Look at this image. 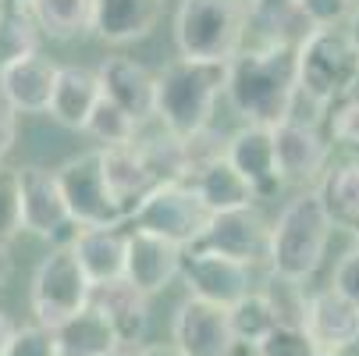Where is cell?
I'll return each mask as SVG.
<instances>
[{
	"mask_svg": "<svg viewBox=\"0 0 359 356\" xmlns=\"http://www.w3.org/2000/svg\"><path fill=\"white\" fill-rule=\"evenodd\" d=\"M228 104L245 125L278 128L299 104V43H264L231 58Z\"/></svg>",
	"mask_w": 359,
	"mask_h": 356,
	"instance_id": "1",
	"label": "cell"
},
{
	"mask_svg": "<svg viewBox=\"0 0 359 356\" xmlns=\"http://www.w3.org/2000/svg\"><path fill=\"white\" fill-rule=\"evenodd\" d=\"M231 61L178 58L157 75V118L175 136H196L210 128L214 104L228 93Z\"/></svg>",
	"mask_w": 359,
	"mask_h": 356,
	"instance_id": "2",
	"label": "cell"
},
{
	"mask_svg": "<svg viewBox=\"0 0 359 356\" xmlns=\"http://www.w3.org/2000/svg\"><path fill=\"white\" fill-rule=\"evenodd\" d=\"M331 232H334V225L324 211L317 189L295 192L281 207L278 221L271 225L267 268L288 282H310L317 275V268L324 264Z\"/></svg>",
	"mask_w": 359,
	"mask_h": 356,
	"instance_id": "3",
	"label": "cell"
},
{
	"mask_svg": "<svg viewBox=\"0 0 359 356\" xmlns=\"http://www.w3.org/2000/svg\"><path fill=\"white\" fill-rule=\"evenodd\" d=\"M252 25L249 0H182L175 11L178 58L192 61H231L242 54Z\"/></svg>",
	"mask_w": 359,
	"mask_h": 356,
	"instance_id": "4",
	"label": "cell"
},
{
	"mask_svg": "<svg viewBox=\"0 0 359 356\" xmlns=\"http://www.w3.org/2000/svg\"><path fill=\"white\" fill-rule=\"evenodd\" d=\"M352 89H359V46L348 29H313L299 43V93L327 111Z\"/></svg>",
	"mask_w": 359,
	"mask_h": 356,
	"instance_id": "5",
	"label": "cell"
},
{
	"mask_svg": "<svg viewBox=\"0 0 359 356\" xmlns=\"http://www.w3.org/2000/svg\"><path fill=\"white\" fill-rule=\"evenodd\" d=\"M93 299V282L86 268L79 264L72 246H50V253L39 261L32 285H29V303H32V317L36 324L46 328H61L75 314H82Z\"/></svg>",
	"mask_w": 359,
	"mask_h": 356,
	"instance_id": "6",
	"label": "cell"
},
{
	"mask_svg": "<svg viewBox=\"0 0 359 356\" xmlns=\"http://www.w3.org/2000/svg\"><path fill=\"white\" fill-rule=\"evenodd\" d=\"M57 182L65 189L68 211L79 228H121L128 225V211L114 196L107 171H104V146L86 150V154L65 161L57 168Z\"/></svg>",
	"mask_w": 359,
	"mask_h": 356,
	"instance_id": "7",
	"label": "cell"
},
{
	"mask_svg": "<svg viewBox=\"0 0 359 356\" xmlns=\"http://www.w3.org/2000/svg\"><path fill=\"white\" fill-rule=\"evenodd\" d=\"M210 218H214V211L203 203V196L189 182H164L139 203L128 225L153 232V235H164L185 249V246L199 242Z\"/></svg>",
	"mask_w": 359,
	"mask_h": 356,
	"instance_id": "8",
	"label": "cell"
},
{
	"mask_svg": "<svg viewBox=\"0 0 359 356\" xmlns=\"http://www.w3.org/2000/svg\"><path fill=\"white\" fill-rule=\"evenodd\" d=\"M22 175V214H25V232L36 239H46L50 246H72L79 235V221L68 211L65 189L57 182V171H46L36 164L18 168Z\"/></svg>",
	"mask_w": 359,
	"mask_h": 356,
	"instance_id": "9",
	"label": "cell"
},
{
	"mask_svg": "<svg viewBox=\"0 0 359 356\" xmlns=\"http://www.w3.org/2000/svg\"><path fill=\"white\" fill-rule=\"evenodd\" d=\"M171 342L182 356H231L238 338L231 328L228 307L185 296L171 317Z\"/></svg>",
	"mask_w": 359,
	"mask_h": 356,
	"instance_id": "10",
	"label": "cell"
},
{
	"mask_svg": "<svg viewBox=\"0 0 359 356\" xmlns=\"http://www.w3.org/2000/svg\"><path fill=\"white\" fill-rule=\"evenodd\" d=\"M252 268L221 257V253L199 249V246H185L182 249V285L189 289V296H199L207 303H217V307H235L242 296L252 292Z\"/></svg>",
	"mask_w": 359,
	"mask_h": 356,
	"instance_id": "11",
	"label": "cell"
},
{
	"mask_svg": "<svg viewBox=\"0 0 359 356\" xmlns=\"http://www.w3.org/2000/svg\"><path fill=\"white\" fill-rule=\"evenodd\" d=\"M196 246L210 249V253H221V257H231L245 268H256V264L271 261V225L252 207L224 211V214L210 218L207 232L199 235Z\"/></svg>",
	"mask_w": 359,
	"mask_h": 356,
	"instance_id": "12",
	"label": "cell"
},
{
	"mask_svg": "<svg viewBox=\"0 0 359 356\" xmlns=\"http://www.w3.org/2000/svg\"><path fill=\"white\" fill-rule=\"evenodd\" d=\"M224 154L242 171V178L256 189V199H271V196L281 192L285 175H281V164H278L274 128H267V125H242L238 132L228 136Z\"/></svg>",
	"mask_w": 359,
	"mask_h": 356,
	"instance_id": "13",
	"label": "cell"
},
{
	"mask_svg": "<svg viewBox=\"0 0 359 356\" xmlns=\"http://www.w3.org/2000/svg\"><path fill=\"white\" fill-rule=\"evenodd\" d=\"M182 271V246L164 239V235H153L142 228L128 232V261H125V278L146 292V296H157L164 292Z\"/></svg>",
	"mask_w": 359,
	"mask_h": 356,
	"instance_id": "14",
	"label": "cell"
},
{
	"mask_svg": "<svg viewBox=\"0 0 359 356\" xmlns=\"http://www.w3.org/2000/svg\"><path fill=\"white\" fill-rule=\"evenodd\" d=\"M274 146L285 182L310 185L324 178L331 161V143L317 132L313 121H281L274 128Z\"/></svg>",
	"mask_w": 359,
	"mask_h": 356,
	"instance_id": "15",
	"label": "cell"
},
{
	"mask_svg": "<svg viewBox=\"0 0 359 356\" xmlns=\"http://www.w3.org/2000/svg\"><path fill=\"white\" fill-rule=\"evenodd\" d=\"M96 75H100L104 96L121 111H128L139 125L157 118V75L149 68H142L132 58H107V61H100Z\"/></svg>",
	"mask_w": 359,
	"mask_h": 356,
	"instance_id": "16",
	"label": "cell"
},
{
	"mask_svg": "<svg viewBox=\"0 0 359 356\" xmlns=\"http://www.w3.org/2000/svg\"><path fill=\"white\" fill-rule=\"evenodd\" d=\"M302 328L320 345V352L355 345L359 342V307L348 296H341L334 285H327V289L313 292L310 303H306Z\"/></svg>",
	"mask_w": 359,
	"mask_h": 356,
	"instance_id": "17",
	"label": "cell"
},
{
	"mask_svg": "<svg viewBox=\"0 0 359 356\" xmlns=\"http://www.w3.org/2000/svg\"><path fill=\"white\" fill-rule=\"evenodd\" d=\"M57 72H61V65L46 61L43 54H32V58L0 72V96L18 114H43V111H50V100H54Z\"/></svg>",
	"mask_w": 359,
	"mask_h": 356,
	"instance_id": "18",
	"label": "cell"
},
{
	"mask_svg": "<svg viewBox=\"0 0 359 356\" xmlns=\"http://www.w3.org/2000/svg\"><path fill=\"white\" fill-rule=\"evenodd\" d=\"M93 307L100 314H107V321L114 324L118 338L125 349L139 345L146 338V328H149V296L139 292L128 278L121 282H111V285H93Z\"/></svg>",
	"mask_w": 359,
	"mask_h": 356,
	"instance_id": "19",
	"label": "cell"
},
{
	"mask_svg": "<svg viewBox=\"0 0 359 356\" xmlns=\"http://www.w3.org/2000/svg\"><path fill=\"white\" fill-rule=\"evenodd\" d=\"M104 100L100 89V75L79 65H61L57 72V86H54V100H50V118L57 125L72 128V132H86L96 104Z\"/></svg>",
	"mask_w": 359,
	"mask_h": 356,
	"instance_id": "20",
	"label": "cell"
},
{
	"mask_svg": "<svg viewBox=\"0 0 359 356\" xmlns=\"http://www.w3.org/2000/svg\"><path fill=\"white\" fill-rule=\"evenodd\" d=\"M161 0H93V36L104 43H135L153 32Z\"/></svg>",
	"mask_w": 359,
	"mask_h": 356,
	"instance_id": "21",
	"label": "cell"
},
{
	"mask_svg": "<svg viewBox=\"0 0 359 356\" xmlns=\"http://www.w3.org/2000/svg\"><path fill=\"white\" fill-rule=\"evenodd\" d=\"M72 249L79 264L86 268L93 285H111L125 278L128 261V232L121 228H79L72 239Z\"/></svg>",
	"mask_w": 359,
	"mask_h": 356,
	"instance_id": "22",
	"label": "cell"
},
{
	"mask_svg": "<svg viewBox=\"0 0 359 356\" xmlns=\"http://www.w3.org/2000/svg\"><path fill=\"white\" fill-rule=\"evenodd\" d=\"M185 182L203 196V203H207L214 214L242 211V207H252L256 203V189L242 178V171L228 161V154H221V157L207 161L203 168H196Z\"/></svg>",
	"mask_w": 359,
	"mask_h": 356,
	"instance_id": "23",
	"label": "cell"
},
{
	"mask_svg": "<svg viewBox=\"0 0 359 356\" xmlns=\"http://www.w3.org/2000/svg\"><path fill=\"white\" fill-rule=\"evenodd\" d=\"M104 171H107V182L114 189V196L121 199V207L128 211V221L135 214L139 203L157 189V178H153L146 157L139 143H128V146H104Z\"/></svg>",
	"mask_w": 359,
	"mask_h": 356,
	"instance_id": "24",
	"label": "cell"
},
{
	"mask_svg": "<svg viewBox=\"0 0 359 356\" xmlns=\"http://www.w3.org/2000/svg\"><path fill=\"white\" fill-rule=\"evenodd\" d=\"M313 189L324 203L331 225L359 239V157L338 168H327Z\"/></svg>",
	"mask_w": 359,
	"mask_h": 356,
	"instance_id": "25",
	"label": "cell"
},
{
	"mask_svg": "<svg viewBox=\"0 0 359 356\" xmlns=\"http://www.w3.org/2000/svg\"><path fill=\"white\" fill-rule=\"evenodd\" d=\"M57 342H61V356H111L114 349H125L107 314H100L93 303L57 328Z\"/></svg>",
	"mask_w": 359,
	"mask_h": 356,
	"instance_id": "26",
	"label": "cell"
},
{
	"mask_svg": "<svg viewBox=\"0 0 359 356\" xmlns=\"http://www.w3.org/2000/svg\"><path fill=\"white\" fill-rule=\"evenodd\" d=\"M228 314H231V328H235L238 345H249V349H256L278 324H285L264 289H252L249 296H242Z\"/></svg>",
	"mask_w": 359,
	"mask_h": 356,
	"instance_id": "27",
	"label": "cell"
},
{
	"mask_svg": "<svg viewBox=\"0 0 359 356\" xmlns=\"http://www.w3.org/2000/svg\"><path fill=\"white\" fill-rule=\"evenodd\" d=\"M32 18L50 39H75L93 32V0H36Z\"/></svg>",
	"mask_w": 359,
	"mask_h": 356,
	"instance_id": "28",
	"label": "cell"
},
{
	"mask_svg": "<svg viewBox=\"0 0 359 356\" xmlns=\"http://www.w3.org/2000/svg\"><path fill=\"white\" fill-rule=\"evenodd\" d=\"M39 22L32 18V11H11L0 8V72L39 54Z\"/></svg>",
	"mask_w": 359,
	"mask_h": 356,
	"instance_id": "29",
	"label": "cell"
},
{
	"mask_svg": "<svg viewBox=\"0 0 359 356\" xmlns=\"http://www.w3.org/2000/svg\"><path fill=\"white\" fill-rule=\"evenodd\" d=\"M139 128H142V125H139L128 111H121L118 104H111L107 96L96 104V111H93L89 125H86V132H89L100 146H128V143L139 139Z\"/></svg>",
	"mask_w": 359,
	"mask_h": 356,
	"instance_id": "30",
	"label": "cell"
},
{
	"mask_svg": "<svg viewBox=\"0 0 359 356\" xmlns=\"http://www.w3.org/2000/svg\"><path fill=\"white\" fill-rule=\"evenodd\" d=\"M22 232H25L22 175H18V168H0V242H11Z\"/></svg>",
	"mask_w": 359,
	"mask_h": 356,
	"instance_id": "31",
	"label": "cell"
},
{
	"mask_svg": "<svg viewBox=\"0 0 359 356\" xmlns=\"http://www.w3.org/2000/svg\"><path fill=\"white\" fill-rule=\"evenodd\" d=\"M252 352L256 356H324L302 324H278Z\"/></svg>",
	"mask_w": 359,
	"mask_h": 356,
	"instance_id": "32",
	"label": "cell"
},
{
	"mask_svg": "<svg viewBox=\"0 0 359 356\" xmlns=\"http://www.w3.org/2000/svg\"><path fill=\"white\" fill-rule=\"evenodd\" d=\"M327 128H331L334 143L359 150V89H352L348 96L334 100L327 107Z\"/></svg>",
	"mask_w": 359,
	"mask_h": 356,
	"instance_id": "33",
	"label": "cell"
},
{
	"mask_svg": "<svg viewBox=\"0 0 359 356\" xmlns=\"http://www.w3.org/2000/svg\"><path fill=\"white\" fill-rule=\"evenodd\" d=\"M8 356H61L57 331L46 324H22L8 345Z\"/></svg>",
	"mask_w": 359,
	"mask_h": 356,
	"instance_id": "34",
	"label": "cell"
},
{
	"mask_svg": "<svg viewBox=\"0 0 359 356\" xmlns=\"http://www.w3.org/2000/svg\"><path fill=\"white\" fill-rule=\"evenodd\" d=\"M299 11L313 29H334V25L348 22L352 0H299Z\"/></svg>",
	"mask_w": 359,
	"mask_h": 356,
	"instance_id": "35",
	"label": "cell"
},
{
	"mask_svg": "<svg viewBox=\"0 0 359 356\" xmlns=\"http://www.w3.org/2000/svg\"><path fill=\"white\" fill-rule=\"evenodd\" d=\"M331 285H334L341 296H348V299L355 303V307H359V242H355V246L345 253V257L338 261Z\"/></svg>",
	"mask_w": 359,
	"mask_h": 356,
	"instance_id": "36",
	"label": "cell"
},
{
	"mask_svg": "<svg viewBox=\"0 0 359 356\" xmlns=\"http://www.w3.org/2000/svg\"><path fill=\"white\" fill-rule=\"evenodd\" d=\"M15 136H18V111L0 96V168H4V157L11 154Z\"/></svg>",
	"mask_w": 359,
	"mask_h": 356,
	"instance_id": "37",
	"label": "cell"
},
{
	"mask_svg": "<svg viewBox=\"0 0 359 356\" xmlns=\"http://www.w3.org/2000/svg\"><path fill=\"white\" fill-rule=\"evenodd\" d=\"M15 331H18V324H15L4 310H0V356H8V345H11Z\"/></svg>",
	"mask_w": 359,
	"mask_h": 356,
	"instance_id": "38",
	"label": "cell"
},
{
	"mask_svg": "<svg viewBox=\"0 0 359 356\" xmlns=\"http://www.w3.org/2000/svg\"><path fill=\"white\" fill-rule=\"evenodd\" d=\"M135 356H182V352H178L175 342H171V345H164V342H149V345H139Z\"/></svg>",
	"mask_w": 359,
	"mask_h": 356,
	"instance_id": "39",
	"label": "cell"
},
{
	"mask_svg": "<svg viewBox=\"0 0 359 356\" xmlns=\"http://www.w3.org/2000/svg\"><path fill=\"white\" fill-rule=\"evenodd\" d=\"M11 275V253H8V242H0V285L8 282Z\"/></svg>",
	"mask_w": 359,
	"mask_h": 356,
	"instance_id": "40",
	"label": "cell"
},
{
	"mask_svg": "<svg viewBox=\"0 0 359 356\" xmlns=\"http://www.w3.org/2000/svg\"><path fill=\"white\" fill-rule=\"evenodd\" d=\"M345 29H348V36H352V43L359 46V0H355V8H352V15H348V22H345Z\"/></svg>",
	"mask_w": 359,
	"mask_h": 356,
	"instance_id": "41",
	"label": "cell"
},
{
	"mask_svg": "<svg viewBox=\"0 0 359 356\" xmlns=\"http://www.w3.org/2000/svg\"><path fill=\"white\" fill-rule=\"evenodd\" d=\"M0 8H11V11H32L36 0H0Z\"/></svg>",
	"mask_w": 359,
	"mask_h": 356,
	"instance_id": "42",
	"label": "cell"
},
{
	"mask_svg": "<svg viewBox=\"0 0 359 356\" xmlns=\"http://www.w3.org/2000/svg\"><path fill=\"white\" fill-rule=\"evenodd\" d=\"M324 356H359V342L355 345H345V349H334V352H324Z\"/></svg>",
	"mask_w": 359,
	"mask_h": 356,
	"instance_id": "43",
	"label": "cell"
},
{
	"mask_svg": "<svg viewBox=\"0 0 359 356\" xmlns=\"http://www.w3.org/2000/svg\"><path fill=\"white\" fill-rule=\"evenodd\" d=\"M111 356H135V352H132V349H114Z\"/></svg>",
	"mask_w": 359,
	"mask_h": 356,
	"instance_id": "44",
	"label": "cell"
}]
</instances>
